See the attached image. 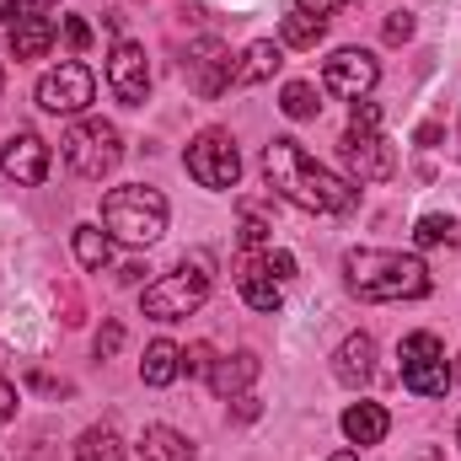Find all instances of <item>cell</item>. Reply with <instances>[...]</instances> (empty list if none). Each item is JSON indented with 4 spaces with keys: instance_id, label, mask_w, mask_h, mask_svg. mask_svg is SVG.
Returning a JSON list of instances; mask_svg holds the SVG:
<instances>
[{
    "instance_id": "cell-10",
    "label": "cell",
    "mask_w": 461,
    "mask_h": 461,
    "mask_svg": "<svg viewBox=\"0 0 461 461\" xmlns=\"http://www.w3.org/2000/svg\"><path fill=\"white\" fill-rule=\"evenodd\" d=\"M339 156H344V167H348L354 183H386V177L397 172V156H392V145L381 140V129H344Z\"/></svg>"
},
{
    "instance_id": "cell-17",
    "label": "cell",
    "mask_w": 461,
    "mask_h": 461,
    "mask_svg": "<svg viewBox=\"0 0 461 461\" xmlns=\"http://www.w3.org/2000/svg\"><path fill=\"white\" fill-rule=\"evenodd\" d=\"M344 440L359 451V446H381L386 440V429H392V413L381 408V402H354V408H344Z\"/></svg>"
},
{
    "instance_id": "cell-18",
    "label": "cell",
    "mask_w": 461,
    "mask_h": 461,
    "mask_svg": "<svg viewBox=\"0 0 461 461\" xmlns=\"http://www.w3.org/2000/svg\"><path fill=\"white\" fill-rule=\"evenodd\" d=\"M258 354L252 348H241V354H226V359H215L210 365V386H215V397H241L252 381H258Z\"/></svg>"
},
{
    "instance_id": "cell-38",
    "label": "cell",
    "mask_w": 461,
    "mask_h": 461,
    "mask_svg": "<svg viewBox=\"0 0 461 461\" xmlns=\"http://www.w3.org/2000/svg\"><path fill=\"white\" fill-rule=\"evenodd\" d=\"M456 440H461V419H456Z\"/></svg>"
},
{
    "instance_id": "cell-9",
    "label": "cell",
    "mask_w": 461,
    "mask_h": 461,
    "mask_svg": "<svg viewBox=\"0 0 461 461\" xmlns=\"http://www.w3.org/2000/svg\"><path fill=\"white\" fill-rule=\"evenodd\" d=\"M375 81H381V65H375L370 49H333L328 65H322V86H328L333 97H344V103L370 97Z\"/></svg>"
},
{
    "instance_id": "cell-24",
    "label": "cell",
    "mask_w": 461,
    "mask_h": 461,
    "mask_svg": "<svg viewBox=\"0 0 461 461\" xmlns=\"http://www.w3.org/2000/svg\"><path fill=\"white\" fill-rule=\"evenodd\" d=\"M279 113L290 118V123H306V118L322 113V97H317V86L312 81H290L285 92H279Z\"/></svg>"
},
{
    "instance_id": "cell-27",
    "label": "cell",
    "mask_w": 461,
    "mask_h": 461,
    "mask_svg": "<svg viewBox=\"0 0 461 461\" xmlns=\"http://www.w3.org/2000/svg\"><path fill=\"white\" fill-rule=\"evenodd\" d=\"M274 241H268V226L258 221V215H247L241 221V252H268Z\"/></svg>"
},
{
    "instance_id": "cell-8",
    "label": "cell",
    "mask_w": 461,
    "mask_h": 461,
    "mask_svg": "<svg viewBox=\"0 0 461 461\" xmlns=\"http://www.w3.org/2000/svg\"><path fill=\"white\" fill-rule=\"evenodd\" d=\"M38 108L43 113H59V118H76L92 108V97H97V76L81 65V59H59L54 70H43L38 76Z\"/></svg>"
},
{
    "instance_id": "cell-34",
    "label": "cell",
    "mask_w": 461,
    "mask_h": 461,
    "mask_svg": "<svg viewBox=\"0 0 461 461\" xmlns=\"http://www.w3.org/2000/svg\"><path fill=\"white\" fill-rule=\"evenodd\" d=\"M295 11H306V16H322V22H328V16L339 11V0H295Z\"/></svg>"
},
{
    "instance_id": "cell-30",
    "label": "cell",
    "mask_w": 461,
    "mask_h": 461,
    "mask_svg": "<svg viewBox=\"0 0 461 461\" xmlns=\"http://www.w3.org/2000/svg\"><path fill=\"white\" fill-rule=\"evenodd\" d=\"M59 32H65V43H70V49H76V54H81V49H86V43H92V27H86V22H81V16H65V22H59Z\"/></svg>"
},
{
    "instance_id": "cell-39",
    "label": "cell",
    "mask_w": 461,
    "mask_h": 461,
    "mask_svg": "<svg viewBox=\"0 0 461 461\" xmlns=\"http://www.w3.org/2000/svg\"><path fill=\"white\" fill-rule=\"evenodd\" d=\"M0 86H5V70H0Z\"/></svg>"
},
{
    "instance_id": "cell-2",
    "label": "cell",
    "mask_w": 461,
    "mask_h": 461,
    "mask_svg": "<svg viewBox=\"0 0 461 461\" xmlns=\"http://www.w3.org/2000/svg\"><path fill=\"white\" fill-rule=\"evenodd\" d=\"M344 279L359 301H424L429 295L424 258L392 252V247H354L344 258Z\"/></svg>"
},
{
    "instance_id": "cell-7",
    "label": "cell",
    "mask_w": 461,
    "mask_h": 461,
    "mask_svg": "<svg viewBox=\"0 0 461 461\" xmlns=\"http://www.w3.org/2000/svg\"><path fill=\"white\" fill-rule=\"evenodd\" d=\"M183 161H188V177L199 188H210V194H226V188H236V177H241V150H236V140H230L226 129L194 134V145H188Z\"/></svg>"
},
{
    "instance_id": "cell-33",
    "label": "cell",
    "mask_w": 461,
    "mask_h": 461,
    "mask_svg": "<svg viewBox=\"0 0 461 461\" xmlns=\"http://www.w3.org/2000/svg\"><path fill=\"white\" fill-rule=\"evenodd\" d=\"M210 365H215V359H210V344L183 348V370H188V375H210Z\"/></svg>"
},
{
    "instance_id": "cell-31",
    "label": "cell",
    "mask_w": 461,
    "mask_h": 461,
    "mask_svg": "<svg viewBox=\"0 0 461 461\" xmlns=\"http://www.w3.org/2000/svg\"><path fill=\"white\" fill-rule=\"evenodd\" d=\"M263 263H268V274H274L279 285H285V279H295V258H290V252H279V247H268V252H263Z\"/></svg>"
},
{
    "instance_id": "cell-16",
    "label": "cell",
    "mask_w": 461,
    "mask_h": 461,
    "mask_svg": "<svg viewBox=\"0 0 461 461\" xmlns=\"http://www.w3.org/2000/svg\"><path fill=\"white\" fill-rule=\"evenodd\" d=\"M333 375L344 386H365L375 375V339L370 333H348L344 344H339V354H333Z\"/></svg>"
},
{
    "instance_id": "cell-28",
    "label": "cell",
    "mask_w": 461,
    "mask_h": 461,
    "mask_svg": "<svg viewBox=\"0 0 461 461\" xmlns=\"http://www.w3.org/2000/svg\"><path fill=\"white\" fill-rule=\"evenodd\" d=\"M118 344H123V322H103L97 328V359H113Z\"/></svg>"
},
{
    "instance_id": "cell-14",
    "label": "cell",
    "mask_w": 461,
    "mask_h": 461,
    "mask_svg": "<svg viewBox=\"0 0 461 461\" xmlns=\"http://www.w3.org/2000/svg\"><path fill=\"white\" fill-rule=\"evenodd\" d=\"M54 38H59V16L16 5V22H11V54L16 59H43L54 49Z\"/></svg>"
},
{
    "instance_id": "cell-36",
    "label": "cell",
    "mask_w": 461,
    "mask_h": 461,
    "mask_svg": "<svg viewBox=\"0 0 461 461\" xmlns=\"http://www.w3.org/2000/svg\"><path fill=\"white\" fill-rule=\"evenodd\" d=\"M11 11H16V0H0V22H5V16H11Z\"/></svg>"
},
{
    "instance_id": "cell-12",
    "label": "cell",
    "mask_w": 461,
    "mask_h": 461,
    "mask_svg": "<svg viewBox=\"0 0 461 461\" xmlns=\"http://www.w3.org/2000/svg\"><path fill=\"white\" fill-rule=\"evenodd\" d=\"M108 86H113V97L123 108H145V97H150V65H145L140 43H129V38L113 43V54H108Z\"/></svg>"
},
{
    "instance_id": "cell-5",
    "label": "cell",
    "mask_w": 461,
    "mask_h": 461,
    "mask_svg": "<svg viewBox=\"0 0 461 461\" xmlns=\"http://www.w3.org/2000/svg\"><path fill=\"white\" fill-rule=\"evenodd\" d=\"M204 301H210V268H204V258H194V263L161 274V279L145 285V295H140V306H145L150 322H183V317H194Z\"/></svg>"
},
{
    "instance_id": "cell-32",
    "label": "cell",
    "mask_w": 461,
    "mask_h": 461,
    "mask_svg": "<svg viewBox=\"0 0 461 461\" xmlns=\"http://www.w3.org/2000/svg\"><path fill=\"white\" fill-rule=\"evenodd\" d=\"M348 129H381V108H375L370 97H359L354 113H348Z\"/></svg>"
},
{
    "instance_id": "cell-11",
    "label": "cell",
    "mask_w": 461,
    "mask_h": 461,
    "mask_svg": "<svg viewBox=\"0 0 461 461\" xmlns=\"http://www.w3.org/2000/svg\"><path fill=\"white\" fill-rule=\"evenodd\" d=\"M183 70H188V81H194L199 97H221L226 86H236V59H230V49L221 43V38H199V43H188Z\"/></svg>"
},
{
    "instance_id": "cell-1",
    "label": "cell",
    "mask_w": 461,
    "mask_h": 461,
    "mask_svg": "<svg viewBox=\"0 0 461 461\" xmlns=\"http://www.w3.org/2000/svg\"><path fill=\"white\" fill-rule=\"evenodd\" d=\"M263 172H268V188H274L279 199H290L295 210H306V215H348L354 199H359V188H354L348 177H339L333 167H322V161H317L301 140H290V134L268 140Z\"/></svg>"
},
{
    "instance_id": "cell-35",
    "label": "cell",
    "mask_w": 461,
    "mask_h": 461,
    "mask_svg": "<svg viewBox=\"0 0 461 461\" xmlns=\"http://www.w3.org/2000/svg\"><path fill=\"white\" fill-rule=\"evenodd\" d=\"M5 419H16V392H11V381L0 375V424H5Z\"/></svg>"
},
{
    "instance_id": "cell-40",
    "label": "cell",
    "mask_w": 461,
    "mask_h": 461,
    "mask_svg": "<svg viewBox=\"0 0 461 461\" xmlns=\"http://www.w3.org/2000/svg\"><path fill=\"white\" fill-rule=\"evenodd\" d=\"M451 375H461V365H456V370H451Z\"/></svg>"
},
{
    "instance_id": "cell-4",
    "label": "cell",
    "mask_w": 461,
    "mask_h": 461,
    "mask_svg": "<svg viewBox=\"0 0 461 461\" xmlns=\"http://www.w3.org/2000/svg\"><path fill=\"white\" fill-rule=\"evenodd\" d=\"M59 150H65V167L76 177L103 183L118 161H123V134H118V123H108V118H76L70 134L59 140Z\"/></svg>"
},
{
    "instance_id": "cell-23",
    "label": "cell",
    "mask_w": 461,
    "mask_h": 461,
    "mask_svg": "<svg viewBox=\"0 0 461 461\" xmlns=\"http://www.w3.org/2000/svg\"><path fill=\"white\" fill-rule=\"evenodd\" d=\"M76 258H81V268H108L113 263V236L103 226H76Z\"/></svg>"
},
{
    "instance_id": "cell-13",
    "label": "cell",
    "mask_w": 461,
    "mask_h": 461,
    "mask_svg": "<svg viewBox=\"0 0 461 461\" xmlns=\"http://www.w3.org/2000/svg\"><path fill=\"white\" fill-rule=\"evenodd\" d=\"M0 172H5L16 188H38V183L49 177V145H43V134L16 129V134L5 140V150H0Z\"/></svg>"
},
{
    "instance_id": "cell-20",
    "label": "cell",
    "mask_w": 461,
    "mask_h": 461,
    "mask_svg": "<svg viewBox=\"0 0 461 461\" xmlns=\"http://www.w3.org/2000/svg\"><path fill=\"white\" fill-rule=\"evenodd\" d=\"M140 461H194V440L177 435L172 424H150L140 435Z\"/></svg>"
},
{
    "instance_id": "cell-22",
    "label": "cell",
    "mask_w": 461,
    "mask_h": 461,
    "mask_svg": "<svg viewBox=\"0 0 461 461\" xmlns=\"http://www.w3.org/2000/svg\"><path fill=\"white\" fill-rule=\"evenodd\" d=\"M76 461H123V435L113 424H92L76 440Z\"/></svg>"
},
{
    "instance_id": "cell-15",
    "label": "cell",
    "mask_w": 461,
    "mask_h": 461,
    "mask_svg": "<svg viewBox=\"0 0 461 461\" xmlns=\"http://www.w3.org/2000/svg\"><path fill=\"white\" fill-rule=\"evenodd\" d=\"M236 290H241V301H247L252 312H279V301H285V285L268 274L263 258H241V268H236Z\"/></svg>"
},
{
    "instance_id": "cell-21",
    "label": "cell",
    "mask_w": 461,
    "mask_h": 461,
    "mask_svg": "<svg viewBox=\"0 0 461 461\" xmlns=\"http://www.w3.org/2000/svg\"><path fill=\"white\" fill-rule=\"evenodd\" d=\"M177 375H183V348L156 339V344L145 348V359H140V381L145 386H172Z\"/></svg>"
},
{
    "instance_id": "cell-19",
    "label": "cell",
    "mask_w": 461,
    "mask_h": 461,
    "mask_svg": "<svg viewBox=\"0 0 461 461\" xmlns=\"http://www.w3.org/2000/svg\"><path fill=\"white\" fill-rule=\"evenodd\" d=\"M279 65H285V43H268V38H258V43H247L241 65H236V86L274 81V76H279Z\"/></svg>"
},
{
    "instance_id": "cell-6",
    "label": "cell",
    "mask_w": 461,
    "mask_h": 461,
    "mask_svg": "<svg viewBox=\"0 0 461 461\" xmlns=\"http://www.w3.org/2000/svg\"><path fill=\"white\" fill-rule=\"evenodd\" d=\"M397 359H402V386L413 397H446V386L456 381L451 359H446V344L435 333H408L402 348H397Z\"/></svg>"
},
{
    "instance_id": "cell-25",
    "label": "cell",
    "mask_w": 461,
    "mask_h": 461,
    "mask_svg": "<svg viewBox=\"0 0 461 461\" xmlns=\"http://www.w3.org/2000/svg\"><path fill=\"white\" fill-rule=\"evenodd\" d=\"M322 32H328V22H322V16H306V11H290V16H285V27H279L285 49H317V43H322Z\"/></svg>"
},
{
    "instance_id": "cell-29",
    "label": "cell",
    "mask_w": 461,
    "mask_h": 461,
    "mask_svg": "<svg viewBox=\"0 0 461 461\" xmlns=\"http://www.w3.org/2000/svg\"><path fill=\"white\" fill-rule=\"evenodd\" d=\"M413 38V11H392L386 16V43H408Z\"/></svg>"
},
{
    "instance_id": "cell-26",
    "label": "cell",
    "mask_w": 461,
    "mask_h": 461,
    "mask_svg": "<svg viewBox=\"0 0 461 461\" xmlns=\"http://www.w3.org/2000/svg\"><path fill=\"white\" fill-rule=\"evenodd\" d=\"M456 241V221L451 215H424L413 226V247H451Z\"/></svg>"
},
{
    "instance_id": "cell-37",
    "label": "cell",
    "mask_w": 461,
    "mask_h": 461,
    "mask_svg": "<svg viewBox=\"0 0 461 461\" xmlns=\"http://www.w3.org/2000/svg\"><path fill=\"white\" fill-rule=\"evenodd\" d=\"M328 461H359V451H339V456H328Z\"/></svg>"
},
{
    "instance_id": "cell-3",
    "label": "cell",
    "mask_w": 461,
    "mask_h": 461,
    "mask_svg": "<svg viewBox=\"0 0 461 461\" xmlns=\"http://www.w3.org/2000/svg\"><path fill=\"white\" fill-rule=\"evenodd\" d=\"M103 226L113 241L123 247H150L161 241L167 230V199L145 183H123V188H108L103 194Z\"/></svg>"
}]
</instances>
